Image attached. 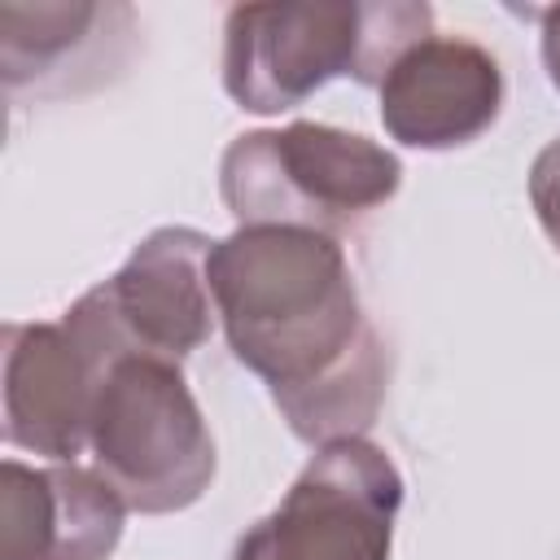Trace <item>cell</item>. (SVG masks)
Segmentation results:
<instances>
[{"label":"cell","mask_w":560,"mask_h":560,"mask_svg":"<svg viewBox=\"0 0 560 560\" xmlns=\"http://www.w3.org/2000/svg\"><path fill=\"white\" fill-rule=\"evenodd\" d=\"M206 284L232 354L271 385L306 442L359 438L385 394V350L372 332L337 236L254 223L210 245Z\"/></svg>","instance_id":"cell-1"},{"label":"cell","mask_w":560,"mask_h":560,"mask_svg":"<svg viewBox=\"0 0 560 560\" xmlns=\"http://www.w3.org/2000/svg\"><path fill=\"white\" fill-rule=\"evenodd\" d=\"M429 26V4H241L228 13L223 88L254 114H280L337 74L381 88Z\"/></svg>","instance_id":"cell-2"},{"label":"cell","mask_w":560,"mask_h":560,"mask_svg":"<svg viewBox=\"0 0 560 560\" xmlns=\"http://www.w3.org/2000/svg\"><path fill=\"white\" fill-rule=\"evenodd\" d=\"M88 446L101 477L136 512H175L201 499L214 477V442L166 354L122 350L92 363Z\"/></svg>","instance_id":"cell-3"},{"label":"cell","mask_w":560,"mask_h":560,"mask_svg":"<svg viewBox=\"0 0 560 560\" xmlns=\"http://www.w3.org/2000/svg\"><path fill=\"white\" fill-rule=\"evenodd\" d=\"M402 166L368 136L324 122H289L284 131H249L223 153V201L241 219L341 232L398 192Z\"/></svg>","instance_id":"cell-4"},{"label":"cell","mask_w":560,"mask_h":560,"mask_svg":"<svg viewBox=\"0 0 560 560\" xmlns=\"http://www.w3.org/2000/svg\"><path fill=\"white\" fill-rule=\"evenodd\" d=\"M398 503L402 481L381 446L328 442L280 508L236 542V560H389Z\"/></svg>","instance_id":"cell-5"},{"label":"cell","mask_w":560,"mask_h":560,"mask_svg":"<svg viewBox=\"0 0 560 560\" xmlns=\"http://www.w3.org/2000/svg\"><path fill=\"white\" fill-rule=\"evenodd\" d=\"M210 245L214 241L192 228H162L114 280L92 289L66 315L109 354L144 350L179 359L197 350L214 324V298L206 284Z\"/></svg>","instance_id":"cell-6"},{"label":"cell","mask_w":560,"mask_h":560,"mask_svg":"<svg viewBox=\"0 0 560 560\" xmlns=\"http://www.w3.org/2000/svg\"><path fill=\"white\" fill-rule=\"evenodd\" d=\"M503 101L499 61L459 35L411 44L381 79V122L416 149H451L481 136Z\"/></svg>","instance_id":"cell-7"},{"label":"cell","mask_w":560,"mask_h":560,"mask_svg":"<svg viewBox=\"0 0 560 560\" xmlns=\"http://www.w3.org/2000/svg\"><path fill=\"white\" fill-rule=\"evenodd\" d=\"M96 372L66 324L4 328V438L35 455L74 459L88 446Z\"/></svg>","instance_id":"cell-8"},{"label":"cell","mask_w":560,"mask_h":560,"mask_svg":"<svg viewBox=\"0 0 560 560\" xmlns=\"http://www.w3.org/2000/svg\"><path fill=\"white\" fill-rule=\"evenodd\" d=\"M118 490L83 468L4 464V560H105L122 534Z\"/></svg>","instance_id":"cell-9"},{"label":"cell","mask_w":560,"mask_h":560,"mask_svg":"<svg viewBox=\"0 0 560 560\" xmlns=\"http://www.w3.org/2000/svg\"><path fill=\"white\" fill-rule=\"evenodd\" d=\"M18 13L31 22L26 31L0 26L4 31V83L9 92H18L26 79L35 83V92H44V74H52L57 66L70 61L74 66H92V44L101 39V26L109 31V22H118L131 9H114V4H18Z\"/></svg>","instance_id":"cell-10"},{"label":"cell","mask_w":560,"mask_h":560,"mask_svg":"<svg viewBox=\"0 0 560 560\" xmlns=\"http://www.w3.org/2000/svg\"><path fill=\"white\" fill-rule=\"evenodd\" d=\"M529 197H534L538 223L547 228V236H551L556 249H560V140H551V144L538 153L534 175H529Z\"/></svg>","instance_id":"cell-11"},{"label":"cell","mask_w":560,"mask_h":560,"mask_svg":"<svg viewBox=\"0 0 560 560\" xmlns=\"http://www.w3.org/2000/svg\"><path fill=\"white\" fill-rule=\"evenodd\" d=\"M542 61H547L551 83L560 88V9L542 13Z\"/></svg>","instance_id":"cell-12"}]
</instances>
